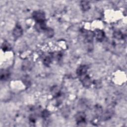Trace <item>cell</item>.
<instances>
[{
    "label": "cell",
    "mask_w": 127,
    "mask_h": 127,
    "mask_svg": "<svg viewBox=\"0 0 127 127\" xmlns=\"http://www.w3.org/2000/svg\"><path fill=\"white\" fill-rule=\"evenodd\" d=\"M1 49L3 52L9 51L11 49V46L7 41H4L1 45Z\"/></svg>",
    "instance_id": "7c38bea8"
},
{
    "label": "cell",
    "mask_w": 127,
    "mask_h": 127,
    "mask_svg": "<svg viewBox=\"0 0 127 127\" xmlns=\"http://www.w3.org/2000/svg\"><path fill=\"white\" fill-rule=\"evenodd\" d=\"M23 80V82L24 83V84L27 86V87H29V86H30L31 85V81L30 79L29 78V77L28 76H25L24 77Z\"/></svg>",
    "instance_id": "9a60e30c"
},
{
    "label": "cell",
    "mask_w": 127,
    "mask_h": 127,
    "mask_svg": "<svg viewBox=\"0 0 127 127\" xmlns=\"http://www.w3.org/2000/svg\"><path fill=\"white\" fill-rule=\"evenodd\" d=\"M75 121L76 124L79 126L83 125L86 123V116L85 114L83 112H79L75 116Z\"/></svg>",
    "instance_id": "3957f363"
},
{
    "label": "cell",
    "mask_w": 127,
    "mask_h": 127,
    "mask_svg": "<svg viewBox=\"0 0 127 127\" xmlns=\"http://www.w3.org/2000/svg\"><path fill=\"white\" fill-rule=\"evenodd\" d=\"M80 31L82 36L83 37L85 43L86 44H88L89 49L91 50V48H93L92 44L93 41V38L94 37L93 32L84 29H81Z\"/></svg>",
    "instance_id": "6da1fadb"
},
{
    "label": "cell",
    "mask_w": 127,
    "mask_h": 127,
    "mask_svg": "<svg viewBox=\"0 0 127 127\" xmlns=\"http://www.w3.org/2000/svg\"><path fill=\"white\" fill-rule=\"evenodd\" d=\"M80 7H81V9L83 11H87L90 8V4L89 1H81Z\"/></svg>",
    "instance_id": "8fae6325"
},
{
    "label": "cell",
    "mask_w": 127,
    "mask_h": 127,
    "mask_svg": "<svg viewBox=\"0 0 127 127\" xmlns=\"http://www.w3.org/2000/svg\"><path fill=\"white\" fill-rule=\"evenodd\" d=\"M53 54V58L54 59H56L58 60H60L62 56H63V54L62 53L59 52H57V53H52Z\"/></svg>",
    "instance_id": "2e32d148"
},
{
    "label": "cell",
    "mask_w": 127,
    "mask_h": 127,
    "mask_svg": "<svg viewBox=\"0 0 127 127\" xmlns=\"http://www.w3.org/2000/svg\"><path fill=\"white\" fill-rule=\"evenodd\" d=\"M94 36L95 37L96 40L99 42H102L105 38V34L104 32L99 29H96L93 32Z\"/></svg>",
    "instance_id": "52a82bcc"
},
{
    "label": "cell",
    "mask_w": 127,
    "mask_h": 127,
    "mask_svg": "<svg viewBox=\"0 0 127 127\" xmlns=\"http://www.w3.org/2000/svg\"><path fill=\"white\" fill-rule=\"evenodd\" d=\"M79 77L83 86H84V87L88 88L91 85V79L90 76L87 73Z\"/></svg>",
    "instance_id": "277c9868"
},
{
    "label": "cell",
    "mask_w": 127,
    "mask_h": 127,
    "mask_svg": "<svg viewBox=\"0 0 127 127\" xmlns=\"http://www.w3.org/2000/svg\"><path fill=\"white\" fill-rule=\"evenodd\" d=\"M36 117L34 116V115H31L29 117V121L31 124H34L36 122Z\"/></svg>",
    "instance_id": "ac0fdd59"
},
{
    "label": "cell",
    "mask_w": 127,
    "mask_h": 127,
    "mask_svg": "<svg viewBox=\"0 0 127 127\" xmlns=\"http://www.w3.org/2000/svg\"><path fill=\"white\" fill-rule=\"evenodd\" d=\"M88 66L86 65H81L77 67L76 69V74L78 76L80 77L87 73L88 70Z\"/></svg>",
    "instance_id": "ba28073f"
},
{
    "label": "cell",
    "mask_w": 127,
    "mask_h": 127,
    "mask_svg": "<svg viewBox=\"0 0 127 127\" xmlns=\"http://www.w3.org/2000/svg\"><path fill=\"white\" fill-rule=\"evenodd\" d=\"M32 17L36 23H42L46 22L45 12L41 10L34 11L32 13Z\"/></svg>",
    "instance_id": "7a4b0ae2"
},
{
    "label": "cell",
    "mask_w": 127,
    "mask_h": 127,
    "mask_svg": "<svg viewBox=\"0 0 127 127\" xmlns=\"http://www.w3.org/2000/svg\"><path fill=\"white\" fill-rule=\"evenodd\" d=\"M44 32L45 34V35L47 36V37L48 38H52V37H53L55 34L54 30L52 28L50 27H48L45 29Z\"/></svg>",
    "instance_id": "4fadbf2b"
},
{
    "label": "cell",
    "mask_w": 127,
    "mask_h": 127,
    "mask_svg": "<svg viewBox=\"0 0 127 127\" xmlns=\"http://www.w3.org/2000/svg\"><path fill=\"white\" fill-rule=\"evenodd\" d=\"M50 116V112L47 110H44L41 113V116L43 119H46Z\"/></svg>",
    "instance_id": "e0dca14e"
},
{
    "label": "cell",
    "mask_w": 127,
    "mask_h": 127,
    "mask_svg": "<svg viewBox=\"0 0 127 127\" xmlns=\"http://www.w3.org/2000/svg\"><path fill=\"white\" fill-rule=\"evenodd\" d=\"M54 59L53 54L49 53L45 54L42 57V62L43 64L46 66H49Z\"/></svg>",
    "instance_id": "8992f818"
},
{
    "label": "cell",
    "mask_w": 127,
    "mask_h": 127,
    "mask_svg": "<svg viewBox=\"0 0 127 127\" xmlns=\"http://www.w3.org/2000/svg\"><path fill=\"white\" fill-rule=\"evenodd\" d=\"M114 113V111L112 109H107L103 115V119L104 120H107L112 118Z\"/></svg>",
    "instance_id": "30bf717a"
},
{
    "label": "cell",
    "mask_w": 127,
    "mask_h": 127,
    "mask_svg": "<svg viewBox=\"0 0 127 127\" xmlns=\"http://www.w3.org/2000/svg\"><path fill=\"white\" fill-rule=\"evenodd\" d=\"M23 34V30L21 26L19 24H16L13 29L12 35L15 40L20 37Z\"/></svg>",
    "instance_id": "5b68a950"
},
{
    "label": "cell",
    "mask_w": 127,
    "mask_h": 127,
    "mask_svg": "<svg viewBox=\"0 0 127 127\" xmlns=\"http://www.w3.org/2000/svg\"><path fill=\"white\" fill-rule=\"evenodd\" d=\"M113 36L115 38L118 40L123 39L124 38V34L120 30H116L113 33Z\"/></svg>",
    "instance_id": "5bb4252c"
},
{
    "label": "cell",
    "mask_w": 127,
    "mask_h": 127,
    "mask_svg": "<svg viewBox=\"0 0 127 127\" xmlns=\"http://www.w3.org/2000/svg\"><path fill=\"white\" fill-rule=\"evenodd\" d=\"M10 72L7 69H1L0 70V78L1 81H5L7 80L10 77Z\"/></svg>",
    "instance_id": "9c48e42d"
}]
</instances>
